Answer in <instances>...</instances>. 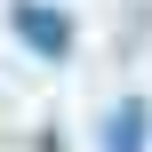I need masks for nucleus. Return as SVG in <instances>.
I'll return each instance as SVG.
<instances>
[{"label": "nucleus", "instance_id": "nucleus-1", "mask_svg": "<svg viewBox=\"0 0 152 152\" xmlns=\"http://www.w3.org/2000/svg\"><path fill=\"white\" fill-rule=\"evenodd\" d=\"M8 24H16V40H24L40 64H64V56H72V24H64L56 8H40V0H8Z\"/></svg>", "mask_w": 152, "mask_h": 152}, {"label": "nucleus", "instance_id": "nucleus-2", "mask_svg": "<svg viewBox=\"0 0 152 152\" xmlns=\"http://www.w3.org/2000/svg\"><path fill=\"white\" fill-rule=\"evenodd\" d=\"M144 128H152V112L128 96V104H112V112H104V128H96V152H144Z\"/></svg>", "mask_w": 152, "mask_h": 152}]
</instances>
